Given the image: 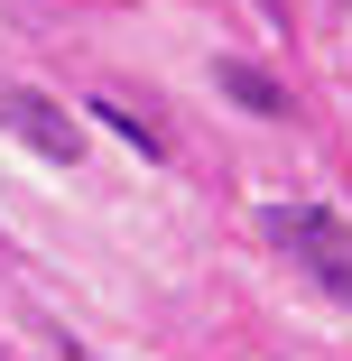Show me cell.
I'll use <instances>...</instances> for the list:
<instances>
[{"label":"cell","instance_id":"6da1fadb","mask_svg":"<svg viewBox=\"0 0 352 361\" xmlns=\"http://www.w3.org/2000/svg\"><path fill=\"white\" fill-rule=\"evenodd\" d=\"M269 241L288 250V259L324 287V297H343V306H352V232L334 223L324 204H269Z\"/></svg>","mask_w":352,"mask_h":361},{"label":"cell","instance_id":"7a4b0ae2","mask_svg":"<svg viewBox=\"0 0 352 361\" xmlns=\"http://www.w3.org/2000/svg\"><path fill=\"white\" fill-rule=\"evenodd\" d=\"M0 130H19L28 149H37V158H56V167H84V130L65 121L47 93H28V84H19V93H0Z\"/></svg>","mask_w":352,"mask_h":361},{"label":"cell","instance_id":"3957f363","mask_svg":"<svg viewBox=\"0 0 352 361\" xmlns=\"http://www.w3.org/2000/svg\"><path fill=\"white\" fill-rule=\"evenodd\" d=\"M214 84H223L232 102H250L260 121H288V93H278V84L260 75V65H241V56H223V65H214Z\"/></svg>","mask_w":352,"mask_h":361},{"label":"cell","instance_id":"277c9868","mask_svg":"<svg viewBox=\"0 0 352 361\" xmlns=\"http://www.w3.org/2000/svg\"><path fill=\"white\" fill-rule=\"evenodd\" d=\"M93 111H102V121H111V130H121V139H130V149H139V158H167V139H158V130H149V121H139V111H130V102H93Z\"/></svg>","mask_w":352,"mask_h":361}]
</instances>
